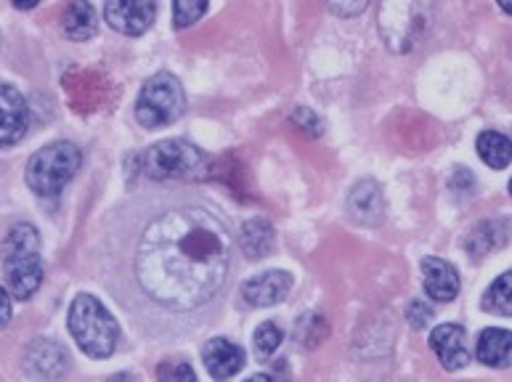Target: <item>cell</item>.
Masks as SVG:
<instances>
[{
	"instance_id": "44dd1931",
	"label": "cell",
	"mask_w": 512,
	"mask_h": 382,
	"mask_svg": "<svg viewBox=\"0 0 512 382\" xmlns=\"http://www.w3.org/2000/svg\"><path fill=\"white\" fill-rule=\"evenodd\" d=\"M207 11V0H176L173 6V22L178 30H184L189 24L199 22Z\"/></svg>"
},
{
	"instance_id": "d4e9b609",
	"label": "cell",
	"mask_w": 512,
	"mask_h": 382,
	"mask_svg": "<svg viewBox=\"0 0 512 382\" xmlns=\"http://www.w3.org/2000/svg\"><path fill=\"white\" fill-rule=\"evenodd\" d=\"M292 120H295V123H298L300 128L306 130L308 136H321V120L314 115V112H311V109H306V107L295 109V115H292Z\"/></svg>"
},
{
	"instance_id": "5b68a950",
	"label": "cell",
	"mask_w": 512,
	"mask_h": 382,
	"mask_svg": "<svg viewBox=\"0 0 512 382\" xmlns=\"http://www.w3.org/2000/svg\"><path fill=\"white\" fill-rule=\"evenodd\" d=\"M80 165H83L80 149L67 141H56L32 157L27 165V184L40 197H56L75 178Z\"/></svg>"
},
{
	"instance_id": "4316f807",
	"label": "cell",
	"mask_w": 512,
	"mask_h": 382,
	"mask_svg": "<svg viewBox=\"0 0 512 382\" xmlns=\"http://www.w3.org/2000/svg\"><path fill=\"white\" fill-rule=\"evenodd\" d=\"M38 0H14V8H35Z\"/></svg>"
},
{
	"instance_id": "7a4b0ae2",
	"label": "cell",
	"mask_w": 512,
	"mask_h": 382,
	"mask_svg": "<svg viewBox=\"0 0 512 382\" xmlns=\"http://www.w3.org/2000/svg\"><path fill=\"white\" fill-rule=\"evenodd\" d=\"M40 239L35 226L16 223L3 242V271L8 290L16 300L32 298L43 284V260H40Z\"/></svg>"
},
{
	"instance_id": "ffe728a7",
	"label": "cell",
	"mask_w": 512,
	"mask_h": 382,
	"mask_svg": "<svg viewBox=\"0 0 512 382\" xmlns=\"http://www.w3.org/2000/svg\"><path fill=\"white\" fill-rule=\"evenodd\" d=\"M512 276L502 274L497 282L491 284V290L486 292V303L483 306L494 311L499 316H510L512 314Z\"/></svg>"
},
{
	"instance_id": "8fae6325",
	"label": "cell",
	"mask_w": 512,
	"mask_h": 382,
	"mask_svg": "<svg viewBox=\"0 0 512 382\" xmlns=\"http://www.w3.org/2000/svg\"><path fill=\"white\" fill-rule=\"evenodd\" d=\"M205 367L215 380H229L245 367V351L239 345L229 343L226 337H215L205 345Z\"/></svg>"
},
{
	"instance_id": "30bf717a",
	"label": "cell",
	"mask_w": 512,
	"mask_h": 382,
	"mask_svg": "<svg viewBox=\"0 0 512 382\" xmlns=\"http://www.w3.org/2000/svg\"><path fill=\"white\" fill-rule=\"evenodd\" d=\"M24 369L35 380H54L67 369V351L54 340H35L24 353Z\"/></svg>"
},
{
	"instance_id": "f1b7e54d",
	"label": "cell",
	"mask_w": 512,
	"mask_h": 382,
	"mask_svg": "<svg viewBox=\"0 0 512 382\" xmlns=\"http://www.w3.org/2000/svg\"><path fill=\"white\" fill-rule=\"evenodd\" d=\"M109 382H133V377H128V375H117V377H112V380Z\"/></svg>"
},
{
	"instance_id": "7c38bea8",
	"label": "cell",
	"mask_w": 512,
	"mask_h": 382,
	"mask_svg": "<svg viewBox=\"0 0 512 382\" xmlns=\"http://www.w3.org/2000/svg\"><path fill=\"white\" fill-rule=\"evenodd\" d=\"M292 287V276L287 271H266V274L255 276L242 287L245 300H250L253 306H274L287 298V292Z\"/></svg>"
},
{
	"instance_id": "9c48e42d",
	"label": "cell",
	"mask_w": 512,
	"mask_h": 382,
	"mask_svg": "<svg viewBox=\"0 0 512 382\" xmlns=\"http://www.w3.org/2000/svg\"><path fill=\"white\" fill-rule=\"evenodd\" d=\"M430 348L436 351V356L449 372H457V369H462L465 364H470L467 335L459 324H441V327L433 329V335H430Z\"/></svg>"
},
{
	"instance_id": "5bb4252c",
	"label": "cell",
	"mask_w": 512,
	"mask_h": 382,
	"mask_svg": "<svg viewBox=\"0 0 512 382\" xmlns=\"http://www.w3.org/2000/svg\"><path fill=\"white\" fill-rule=\"evenodd\" d=\"M348 210L359 223H380L385 213L383 191L375 181H361L348 199Z\"/></svg>"
},
{
	"instance_id": "603a6c76",
	"label": "cell",
	"mask_w": 512,
	"mask_h": 382,
	"mask_svg": "<svg viewBox=\"0 0 512 382\" xmlns=\"http://www.w3.org/2000/svg\"><path fill=\"white\" fill-rule=\"evenodd\" d=\"M157 382H197V375L184 361H162Z\"/></svg>"
},
{
	"instance_id": "4fadbf2b",
	"label": "cell",
	"mask_w": 512,
	"mask_h": 382,
	"mask_svg": "<svg viewBox=\"0 0 512 382\" xmlns=\"http://www.w3.org/2000/svg\"><path fill=\"white\" fill-rule=\"evenodd\" d=\"M422 274H425V290L438 303H449L457 298L459 292V276L454 266H449L441 258H425L422 260Z\"/></svg>"
},
{
	"instance_id": "2e32d148",
	"label": "cell",
	"mask_w": 512,
	"mask_h": 382,
	"mask_svg": "<svg viewBox=\"0 0 512 382\" xmlns=\"http://www.w3.org/2000/svg\"><path fill=\"white\" fill-rule=\"evenodd\" d=\"M239 245L245 250L247 258H263L274 250V229L271 223L263 221V218H255V221H247L245 229H242V237H239Z\"/></svg>"
},
{
	"instance_id": "8992f818",
	"label": "cell",
	"mask_w": 512,
	"mask_h": 382,
	"mask_svg": "<svg viewBox=\"0 0 512 382\" xmlns=\"http://www.w3.org/2000/svg\"><path fill=\"white\" fill-rule=\"evenodd\" d=\"M186 93L181 88V80L170 72H160L152 80H146L141 88V96L136 101V120L144 128H165L176 123L184 115Z\"/></svg>"
},
{
	"instance_id": "ac0fdd59",
	"label": "cell",
	"mask_w": 512,
	"mask_h": 382,
	"mask_svg": "<svg viewBox=\"0 0 512 382\" xmlns=\"http://www.w3.org/2000/svg\"><path fill=\"white\" fill-rule=\"evenodd\" d=\"M507 239V223L505 221H491V223H481L478 229L467 237V250L473 255H486L489 250H497V247L505 245Z\"/></svg>"
},
{
	"instance_id": "9a60e30c",
	"label": "cell",
	"mask_w": 512,
	"mask_h": 382,
	"mask_svg": "<svg viewBox=\"0 0 512 382\" xmlns=\"http://www.w3.org/2000/svg\"><path fill=\"white\" fill-rule=\"evenodd\" d=\"M510 348H512V335L510 329H483L481 340H478V359L489 367L505 369L510 367Z\"/></svg>"
},
{
	"instance_id": "7402d4cb",
	"label": "cell",
	"mask_w": 512,
	"mask_h": 382,
	"mask_svg": "<svg viewBox=\"0 0 512 382\" xmlns=\"http://www.w3.org/2000/svg\"><path fill=\"white\" fill-rule=\"evenodd\" d=\"M282 340H284L282 329L276 327L274 321H266V324L258 327V332H255V351H258L260 356H271L274 351H279Z\"/></svg>"
},
{
	"instance_id": "6da1fadb",
	"label": "cell",
	"mask_w": 512,
	"mask_h": 382,
	"mask_svg": "<svg viewBox=\"0 0 512 382\" xmlns=\"http://www.w3.org/2000/svg\"><path fill=\"white\" fill-rule=\"evenodd\" d=\"M231 237L210 210L176 207L146 226L136 255L141 290L160 306L192 311L226 282Z\"/></svg>"
},
{
	"instance_id": "277c9868",
	"label": "cell",
	"mask_w": 512,
	"mask_h": 382,
	"mask_svg": "<svg viewBox=\"0 0 512 382\" xmlns=\"http://www.w3.org/2000/svg\"><path fill=\"white\" fill-rule=\"evenodd\" d=\"M144 170L154 181H194L207 176L210 160L189 141L168 138L146 149Z\"/></svg>"
},
{
	"instance_id": "3957f363",
	"label": "cell",
	"mask_w": 512,
	"mask_h": 382,
	"mask_svg": "<svg viewBox=\"0 0 512 382\" xmlns=\"http://www.w3.org/2000/svg\"><path fill=\"white\" fill-rule=\"evenodd\" d=\"M69 332L80 351L93 359H107L117 348V321L93 295H77L69 308Z\"/></svg>"
},
{
	"instance_id": "e0dca14e",
	"label": "cell",
	"mask_w": 512,
	"mask_h": 382,
	"mask_svg": "<svg viewBox=\"0 0 512 382\" xmlns=\"http://www.w3.org/2000/svg\"><path fill=\"white\" fill-rule=\"evenodd\" d=\"M478 154L481 160L494 170H505L510 165L512 157V144L507 141L502 133H494V130H486L478 136Z\"/></svg>"
},
{
	"instance_id": "d6986e66",
	"label": "cell",
	"mask_w": 512,
	"mask_h": 382,
	"mask_svg": "<svg viewBox=\"0 0 512 382\" xmlns=\"http://www.w3.org/2000/svg\"><path fill=\"white\" fill-rule=\"evenodd\" d=\"M64 32L72 40H88L96 32V11L88 3H72L64 14Z\"/></svg>"
},
{
	"instance_id": "cb8c5ba5",
	"label": "cell",
	"mask_w": 512,
	"mask_h": 382,
	"mask_svg": "<svg viewBox=\"0 0 512 382\" xmlns=\"http://www.w3.org/2000/svg\"><path fill=\"white\" fill-rule=\"evenodd\" d=\"M406 319L412 321V327L422 329L428 327L430 319H433V308L428 303H422V300H412L409 306H406Z\"/></svg>"
},
{
	"instance_id": "ba28073f",
	"label": "cell",
	"mask_w": 512,
	"mask_h": 382,
	"mask_svg": "<svg viewBox=\"0 0 512 382\" xmlns=\"http://www.w3.org/2000/svg\"><path fill=\"white\" fill-rule=\"evenodd\" d=\"M30 128V107L16 88L0 83V146L16 144Z\"/></svg>"
},
{
	"instance_id": "83f0119b",
	"label": "cell",
	"mask_w": 512,
	"mask_h": 382,
	"mask_svg": "<svg viewBox=\"0 0 512 382\" xmlns=\"http://www.w3.org/2000/svg\"><path fill=\"white\" fill-rule=\"evenodd\" d=\"M247 382H274V380H271V377H268V375H255V377H250V380H247Z\"/></svg>"
},
{
	"instance_id": "484cf974",
	"label": "cell",
	"mask_w": 512,
	"mask_h": 382,
	"mask_svg": "<svg viewBox=\"0 0 512 382\" xmlns=\"http://www.w3.org/2000/svg\"><path fill=\"white\" fill-rule=\"evenodd\" d=\"M8 321H11V298H8V292L0 287V329L6 327Z\"/></svg>"
},
{
	"instance_id": "52a82bcc",
	"label": "cell",
	"mask_w": 512,
	"mask_h": 382,
	"mask_svg": "<svg viewBox=\"0 0 512 382\" xmlns=\"http://www.w3.org/2000/svg\"><path fill=\"white\" fill-rule=\"evenodd\" d=\"M157 14V6L152 0H115V3H107L104 8V16L112 30L123 32V35H144L149 27H152V19Z\"/></svg>"
}]
</instances>
